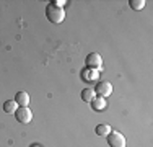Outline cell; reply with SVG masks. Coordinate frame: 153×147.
Wrapping results in <instances>:
<instances>
[{
  "mask_svg": "<svg viewBox=\"0 0 153 147\" xmlns=\"http://www.w3.org/2000/svg\"><path fill=\"white\" fill-rule=\"evenodd\" d=\"M46 16H47V20H49L51 23L59 25L65 18V10L60 8V7H57V5H54V3L51 2L49 5L46 7Z\"/></svg>",
  "mask_w": 153,
  "mask_h": 147,
  "instance_id": "1",
  "label": "cell"
},
{
  "mask_svg": "<svg viewBox=\"0 0 153 147\" xmlns=\"http://www.w3.org/2000/svg\"><path fill=\"white\" fill-rule=\"evenodd\" d=\"M108 137V144L109 147H126V137H124L122 132L119 131H111L106 136Z\"/></svg>",
  "mask_w": 153,
  "mask_h": 147,
  "instance_id": "2",
  "label": "cell"
},
{
  "mask_svg": "<svg viewBox=\"0 0 153 147\" xmlns=\"http://www.w3.org/2000/svg\"><path fill=\"white\" fill-rule=\"evenodd\" d=\"M85 62H86V67L88 69H94V70H98V72L103 69V57L98 52H90L88 56H86Z\"/></svg>",
  "mask_w": 153,
  "mask_h": 147,
  "instance_id": "3",
  "label": "cell"
},
{
  "mask_svg": "<svg viewBox=\"0 0 153 147\" xmlns=\"http://www.w3.org/2000/svg\"><path fill=\"white\" fill-rule=\"evenodd\" d=\"M15 118H16L18 123L28 124V123H31V121H33V111L28 108V106H26V108H21V106H18L16 111H15Z\"/></svg>",
  "mask_w": 153,
  "mask_h": 147,
  "instance_id": "4",
  "label": "cell"
},
{
  "mask_svg": "<svg viewBox=\"0 0 153 147\" xmlns=\"http://www.w3.org/2000/svg\"><path fill=\"white\" fill-rule=\"evenodd\" d=\"M93 90H94V93H96L98 97L108 98L109 95L112 93V85H111V82H106V80H103V82H98L96 87H94Z\"/></svg>",
  "mask_w": 153,
  "mask_h": 147,
  "instance_id": "5",
  "label": "cell"
},
{
  "mask_svg": "<svg viewBox=\"0 0 153 147\" xmlns=\"http://www.w3.org/2000/svg\"><path fill=\"white\" fill-rule=\"evenodd\" d=\"M15 103L18 106H21V108H26L30 105V95L26 92H18L15 95Z\"/></svg>",
  "mask_w": 153,
  "mask_h": 147,
  "instance_id": "6",
  "label": "cell"
},
{
  "mask_svg": "<svg viewBox=\"0 0 153 147\" xmlns=\"http://www.w3.org/2000/svg\"><path fill=\"white\" fill-rule=\"evenodd\" d=\"M98 77H100V72L94 70V69H83L82 70V79L85 80V82H91V80H98Z\"/></svg>",
  "mask_w": 153,
  "mask_h": 147,
  "instance_id": "7",
  "label": "cell"
},
{
  "mask_svg": "<svg viewBox=\"0 0 153 147\" xmlns=\"http://www.w3.org/2000/svg\"><path fill=\"white\" fill-rule=\"evenodd\" d=\"M90 105H91V108L94 110V111H104L106 106H108L106 105V98H101V97H96Z\"/></svg>",
  "mask_w": 153,
  "mask_h": 147,
  "instance_id": "8",
  "label": "cell"
},
{
  "mask_svg": "<svg viewBox=\"0 0 153 147\" xmlns=\"http://www.w3.org/2000/svg\"><path fill=\"white\" fill-rule=\"evenodd\" d=\"M94 98H96V93H94L93 88H83L82 90V100L86 103H91Z\"/></svg>",
  "mask_w": 153,
  "mask_h": 147,
  "instance_id": "9",
  "label": "cell"
},
{
  "mask_svg": "<svg viewBox=\"0 0 153 147\" xmlns=\"http://www.w3.org/2000/svg\"><path fill=\"white\" fill-rule=\"evenodd\" d=\"M18 105L15 103V100H7L5 103H3V111L8 113V115H15Z\"/></svg>",
  "mask_w": 153,
  "mask_h": 147,
  "instance_id": "10",
  "label": "cell"
},
{
  "mask_svg": "<svg viewBox=\"0 0 153 147\" xmlns=\"http://www.w3.org/2000/svg\"><path fill=\"white\" fill-rule=\"evenodd\" d=\"M94 131H96L98 136H108L111 132V126H108V124H98Z\"/></svg>",
  "mask_w": 153,
  "mask_h": 147,
  "instance_id": "11",
  "label": "cell"
},
{
  "mask_svg": "<svg viewBox=\"0 0 153 147\" xmlns=\"http://www.w3.org/2000/svg\"><path fill=\"white\" fill-rule=\"evenodd\" d=\"M145 3H147L145 0H129L130 8H134V10H143Z\"/></svg>",
  "mask_w": 153,
  "mask_h": 147,
  "instance_id": "12",
  "label": "cell"
},
{
  "mask_svg": "<svg viewBox=\"0 0 153 147\" xmlns=\"http://www.w3.org/2000/svg\"><path fill=\"white\" fill-rule=\"evenodd\" d=\"M52 3H54V5H57V7H60V8L65 5V2H64V0H57V2H52Z\"/></svg>",
  "mask_w": 153,
  "mask_h": 147,
  "instance_id": "13",
  "label": "cell"
},
{
  "mask_svg": "<svg viewBox=\"0 0 153 147\" xmlns=\"http://www.w3.org/2000/svg\"><path fill=\"white\" fill-rule=\"evenodd\" d=\"M31 147H41V146H38V144H33Z\"/></svg>",
  "mask_w": 153,
  "mask_h": 147,
  "instance_id": "14",
  "label": "cell"
}]
</instances>
